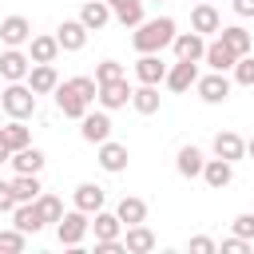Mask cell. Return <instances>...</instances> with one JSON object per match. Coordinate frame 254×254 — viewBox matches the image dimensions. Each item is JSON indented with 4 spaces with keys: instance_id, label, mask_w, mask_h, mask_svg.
<instances>
[{
    "instance_id": "obj_1",
    "label": "cell",
    "mask_w": 254,
    "mask_h": 254,
    "mask_svg": "<svg viewBox=\"0 0 254 254\" xmlns=\"http://www.w3.org/2000/svg\"><path fill=\"white\" fill-rule=\"evenodd\" d=\"M95 91H99V83L91 75H75L67 83H56V107L67 119H83V111L95 103Z\"/></svg>"
},
{
    "instance_id": "obj_2",
    "label": "cell",
    "mask_w": 254,
    "mask_h": 254,
    "mask_svg": "<svg viewBox=\"0 0 254 254\" xmlns=\"http://www.w3.org/2000/svg\"><path fill=\"white\" fill-rule=\"evenodd\" d=\"M171 40H175V20L171 16L143 20V24H135V36H131L135 52H163Z\"/></svg>"
},
{
    "instance_id": "obj_3",
    "label": "cell",
    "mask_w": 254,
    "mask_h": 254,
    "mask_svg": "<svg viewBox=\"0 0 254 254\" xmlns=\"http://www.w3.org/2000/svg\"><path fill=\"white\" fill-rule=\"evenodd\" d=\"M0 107H4L12 119H32V115H36V91H32L24 79H16V83H8V87H4Z\"/></svg>"
},
{
    "instance_id": "obj_4",
    "label": "cell",
    "mask_w": 254,
    "mask_h": 254,
    "mask_svg": "<svg viewBox=\"0 0 254 254\" xmlns=\"http://www.w3.org/2000/svg\"><path fill=\"white\" fill-rule=\"evenodd\" d=\"M87 230H91V222H87L83 210H67V214H60V222H56V234H60L64 246H79Z\"/></svg>"
},
{
    "instance_id": "obj_5",
    "label": "cell",
    "mask_w": 254,
    "mask_h": 254,
    "mask_svg": "<svg viewBox=\"0 0 254 254\" xmlns=\"http://www.w3.org/2000/svg\"><path fill=\"white\" fill-rule=\"evenodd\" d=\"M194 87H198V99H202V103H226V99H230V79H226V71H210V75L194 79Z\"/></svg>"
},
{
    "instance_id": "obj_6",
    "label": "cell",
    "mask_w": 254,
    "mask_h": 254,
    "mask_svg": "<svg viewBox=\"0 0 254 254\" xmlns=\"http://www.w3.org/2000/svg\"><path fill=\"white\" fill-rule=\"evenodd\" d=\"M95 99L103 103V111H115V107H127L131 103V83L119 75V79H107V83H99V91H95Z\"/></svg>"
},
{
    "instance_id": "obj_7",
    "label": "cell",
    "mask_w": 254,
    "mask_h": 254,
    "mask_svg": "<svg viewBox=\"0 0 254 254\" xmlns=\"http://www.w3.org/2000/svg\"><path fill=\"white\" fill-rule=\"evenodd\" d=\"M171 44H175V56H179V60H190V64H198L202 52H206V40H202L194 28H190V32H175Z\"/></svg>"
},
{
    "instance_id": "obj_8",
    "label": "cell",
    "mask_w": 254,
    "mask_h": 254,
    "mask_svg": "<svg viewBox=\"0 0 254 254\" xmlns=\"http://www.w3.org/2000/svg\"><path fill=\"white\" fill-rule=\"evenodd\" d=\"M194 79H198V64H190V60L171 64L167 75H163V83H167L171 91H187V87H194Z\"/></svg>"
},
{
    "instance_id": "obj_9",
    "label": "cell",
    "mask_w": 254,
    "mask_h": 254,
    "mask_svg": "<svg viewBox=\"0 0 254 254\" xmlns=\"http://www.w3.org/2000/svg\"><path fill=\"white\" fill-rule=\"evenodd\" d=\"M0 40H4L8 48L28 44V40H32V24H28V16H8V20H0Z\"/></svg>"
},
{
    "instance_id": "obj_10",
    "label": "cell",
    "mask_w": 254,
    "mask_h": 254,
    "mask_svg": "<svg viewBox=\"0 0 254 254\" xmlns=\"http://www.w3.org/2000/svg\"><path fill=\"white\" fill-rule=\"evenodd\" d=\"M28 67H32V60H28L20 48H8V52L0 56V75H4L8 83H16V79H28Z\"/></svg>"
},
{
    "instance_id": "obj_11",
    "label": "cell",
    "mask_w": 254,
    "mask_h": 254,
    "mask_svg": "<svg viewBox=\"0 0 254 254\" xmlns=\"http://www.w3.org/2000/svg\"><path fill=\"white\" fill-rule=\"evenodd\" d=\"M135 75H139V83H163L167 64L159 60V52H139V60H135Z\"/></svg>"
},
{
    "instance_id": "obj_12",
    "label": "cell",
    "mask_w": 254,
    "mask_h": 254,
    "mask_svg": "<svg viewBox=\"0 0 254 254\" xmlns=\"http://www.w3.org/2000/svg\"><path fill=\"white\" fill-rule=\"evenodd\" d=\"M83 127H79V135L87 139V143H103V139H111V119H107V111H83V119H79Z\"/></svg>"
},
{
    "instance_id": "obj_13",
    "label": "cell",
    "mask_w": 254,
    "mask_h": 254,
    "mask_svg": "<svg viewBox=\"0 0 254 254\" xmlns=\"http://www.w3.org/2000/svg\"><path fill=\"white\" fill-rule=\"evenodd\" d=\"M56 44H60L64 52H79V48L87 44V28H83L79 20H64V24L56 28Z\"/></svg>"
},
{
    "instance_id": "obj_14",
    "label": "cell",
    "mask_w": 254,
    "mask_h": 254,
    "mask_svg": "<svg viewBox=\"0 0 254 254\" xmlns=\"http://www.w3.org/2000/svg\"><path fill=\"white\" fill-rule=\"evenodd\" d=\"M127 147L123 143H111V139H103L99 143V167L103 171H111V175H119V171H127Z\"/></svg>"
},
{
    "instance_id": "obj_15",
    "label": "cell",
    "mask_w": 254,
    "mask_h": 254,
    "mask_svg": "<svg viewBox=\"0 0 254 254\" xmlns=\"http://www.w3.org/2000/svg\"><path fill=\"white\" fill-rule=\"evenodd\" d=\"M103 198H107V190H103L99 183H79V187H75V210H83V214L103 210Z\"/></svg>"
},
{
    "instance_id": "obj_16",
    "label": "cell",
    "mask_w": 254,
    "mask_h": 254,
    "mask_svg": "<svg viewBox=\"0 0 254 254\" xmlns=\"http://www.w3.org/2000/svg\"><path fill=\"white\" fill-rule=\"evenodd\" d=\"M12 222H16V230H24V234H40L48 222L40 218V210H36V202H16L12 206Z\"/></svg>"
},
{
    "instance_id": "obj_17",
    "label": "cell",
    "mask_w": 254,
    "mask_h": 254,
    "mask_svg": "<svg viewBox=\"0 0 254 254\" xmlns=\"http://www.w3.org/2000/svg\"><path fill=\"white\" fill-rule=\"evenodd\" d=\"M107 20H111V8H107V0H83V8H79V24H83L87 32H99Z\"/></svg>"
},
{
    "instance_id": "obj_18",
    "label": "cell",
    "mask_w": 254,
    "mask_h": 254,
    "mask_svg": "<svg viewBox=\"0 0 254 254\" xmlns=\"http://www.w3.org/2000/svg\"><path fill=\"white\" fill-rule=\"evenodd\" d=\"M202 179H206V187L222 190V187H230V179H234V163H226V159H206V163H202Z\"/></svg>"
},
{
    "instance_id": "obj_19",
    "label": "cell",
    "mask_w": 254,
    "mask_h": 254,
    "mask_svg": "<svg viewBox=\"0 0 254 254\" xmlns=\"http://www.w3.org/2000/svg\"><path fill=\"white\" fill-rule=\"evenodd\" d=\"M56 83H60V75H56V67H52V64H36V67H28V87H32L36 95L56 91Z\"/></svg>"
},
{
    "instance_id": "obj_20",
    "label": "cell",
    "mask_w": 254,
    "mask_h": 254,
    "mask_svg": "<svg viewBox=\"0 0 254 254\" xmlns=\"http://www.w3.org/2000/svg\"><path fill=\"white\" fill-rule=\"evenodd\" d=\"M214 155L226 159V163H234V159L246 155V139H238L234 131H218V135H214Z\"/></svg>"
},
{
    "instance_id": "obj_21",
    "label": "cell",
    "mask_w": 254,
    "mask_h": 254,
    "mask_svg": "<svg viewBox=\"0 0 254 254\" xmlns=\"http://www.w3.org/2000/svg\"><path fill=\"white\" fill-rule=\"evenodd\" d=\"M143 4H147V0H107L111 16H115L119 24H127V28L143 24Z\"/></svg>"
},
{
    "instance_id": "obj_22",
    "label": "cell",
    "mask_w": 254,
    "mask_h": 254,
    "mask_svg": "<svg viewBox=\"0 0 254 254\" xmlns=\"http://www.w3.org/2000/svg\"><path fill=\"white\" fill-rule=\"evenodd\" d=\"M190 28H194L198 36H206V32H218V28H222V16H218L210 4H202V0H198V4H194V12H190Z\"/></svg>"
},
{
    "instance_id": "obj_23",
    "label": "cell",
    "mask_w": 254,
    "mask_h": 254,
    "mask_svg": "<svg viewBox=\"0 0 254 254\" xmlns=\"http://www.w3.org/2000/svg\"><path fill=\"white\" fill-rule=\"evenodd\" d=\"M16 171H24V175H40L44 171V151H36L32 143L28 147H20V151H12V159H8Z\"/></svg>"
},
{
    "instance_id": "obj_24",
    "label": "cell",
    "mask_w": 254,
    "mask_h": 254,
    "mask_svg": "<svg viewBox=\"0 0 254 254\" xmlns=\"http://www.w3.org/2000/svg\"><path fill=\"white\" fill-rule=\"evenodd\" d=\"M202 151L198 147H179V155H175V167H179V175L183 179H198L202 175Z\"/></svg>"
},
{
    "instance_id": "obj_25",
    "label": "cell",
    "mask_w": 254,
    "mask_h": 254,
    "mask_svg": "<svg viewBox=\"0 0 254 254\" xmlns=\"http://www.w3.org/2000/svg\"><path fill=\"white\" fill-rule=\"evenodd\" d=\"M115 214H119V222H123V226L147 222V202H143V198H135V194H123V198H119V206H115Z\"/></svg>"
},
{
    "instance_id": "obj_26",
    "label": "cell",
    "mask_w": 254,
    "mask_h": 254,
    "mask_svg": "<svg viewBox=\"0 0 254 254\" xmlns=\"http://www.w3.org/2000/svg\"><path fill=\"white\" fill-rule=\"evenodd\" d=\"M123 246H127V254H147V250H155V234H151L143 222H135V226H127Z\"/></svg>"
},
{
    "instance_id": "obj_27",
    "label": "cell",
    "mask_w": 254,
    "mask_h": 254,
    "mask_svg": "<svg viewBox=\"0 0 254 254\" xmlns=\"http://www.w3.org/2000/svg\"><path fill=\"white\" fill-rule=\"evenodd\" d=\"M56 56H60L56 36H32V48H28V60L32 64H52Z\"/></svg>"
},
{
    "instance_id": "obj_28",
    "label": "cell",
    "mask_w": 254,
    "mask_h": 254,
    "mask_svg": "<svg viewBox=\"0 0 254 254\" xmlns=\"http://www.w3.org/2000/svg\"><path fill=\"white\" fill-rule=\"evenodd\" d=\"M202 60H206V64H210L214 71H230L238 56H234V52H230V48H226L222 40H214V44H206V52H202Z\"/></svg>"
},
{
    "instance_id": "obj_29",
    "label": "cell",
    "mask_w": 254,
    "mask_h": 254,
    "mask_svg": "<svg viewBox=\"0 0 254 254\" xmlns=\"http://www.w3.org/2000/svg\"><path fill=\"white\" fill-rule=\"evenodd\" d=\"M131 103H135L139 115H155V111H159V83H143V87H135V91H131Z\"/></svg>"
},
{
    "instance_id": "obj_30",
    "label": "cell",
    "mask_w": 254,
    "mask_h": 254,
    "mask_svg": "<svg viewBox=\"0 0 254 254\" xmlns=\"http://www.w3.org/2000/svg\"><path fill=\"white\" fill-rule=\"evenodd\" d=\"M40 190H44V187H40V175H24V171H16V179H12V194H16V202H36Z\"/></svg>"
},
{
    "instance_id": "obj_31",
    "label": "cell",
    "mask_w": 254,
    "mask_h": 254,
    "mask_svg": "<svg viewBox=\"0 0 254 254\" xmlns=\"http://www.w3.org/2000/svg\"><path fill=\"white\" fill-rule=\"evenodd\" d=\"M91 230H95V242H103V238H119V234H123V222H119V214H111V210H95Z\"/></svg>"
},
{
    "instance_id": "obj_32",
    "label": "cell",
    "mask_w": 254,
    "mask_h": 254,
    "mask_svg": "<svg viewBox=\"0 0 254 254\" xmlns=\"http://www.w3.org/2000/svg\"><path fill=\"white\" fill-rule=\"evenodd\" d=\"M218 40H222L234 56H250V32H246V28H238V24H234V28H218Z\"/></svg>"
},
{
    "instance_id": "obj_33",
    "label": "cell",
    "mask_w": 254,
    "mask_h": 254,
    "mask_svg": "<svg viewBox=\"0 0 254 254\" xmlns=\"http://www.w3.org/2000/svg\"><path fill=\"white\" fill-rule=\"evenodd\" d=\"M0 139H4L12 151H20V147H28V143H32V131L24 127V119H12V123H4V127H0Z\"/></svg>"
},
{
    "instance_id": "obj_34",
    "label": "cell",
    "mask_w": 254,
    "mask_h": 254,
    "mask_svg": "<svg viewBox=\"0 0 254 254\" xmlns=\"http://www.w3.org/2000/svg\"><path fill=\"white\" fill-rule=\"evenodd\" d=\"M36 210H40V218H44V222H60L64 202H60L56 194H36Z\"/></svg>"
},
{
    "instance_id": "obj_35",
    "label": "cell",
    "mask_w": 254,
    "mask_h": 254,
    "mask_svg": "<svg viewBox=\"0 0 254 254\" xmlns=\"http://www.w3.org/2000/svg\"><path fill=\"white\" fill-rule=\"evenodd\" d=\"M24 246H28V234L24 230H16V226L12 230H0V254H20Z\"/></svg>"
},
{
    "instance_id": "obj_36",
    "label": "cell",
    "mask_w": 254,
    "mask_h": 254,
    "mask_svg": "<svg viewBox=\"0 0 254 254\" xmlns=\"http://www.w3.org/2000/svg\"><path fill=\"white\" fill-rule=\"evenodd\" d=\"M234 83L254 87V56H238L234 60Z\"/></svg>"
},
{
    "instance_id": "obj_37",
    "label": "cell",
    "mask_w": 254,
    "mask_h": 254,
    "mask_svg": "<svg viewBox=\"0 0 254 254\" xmlns=\"http://www.w3.org/2000/svg\"><path fill=\"white\" fill-rule=\"evenodd\" d=\"M119 75H123V64H115V60L95 64V83H107V79H119Z\"/></svg>"
},
{
    "instance_id": "obj_38",
    "label": "cell",
    "mask_w": 254,
    "mask_h": 254,
    "mask_svg": "<svg viewBox=\"0 0 254 254\" xmlns=\"http://www.w3.org/2000/svg\"><path fill=\"white\" fill-rule=\"evenodd\" d=\"M214 250H218L214 238H206V234H194L190 238V254H214Z\"/></svg>"
},
{
    "instance_id": "obj_39",
    "label": "cell",
    "mask_w": 254,
    "mask_h": 254,
    "mask_svg": "<svg viewBox=\"0 0 254 254\" xmlns=\"http://www.w3.org/2000/svg\"><path fill=\"white\" fill-rule=\"evenodd\" d=\"M234 234L238 238H254V214H238L234 218Z\"/></svg>"
},
{
    "instance_id": "obj_40",
    "label": "cell",
    "mask_w": 254,
    "mask_h": 254,
    "mask_svg": "<svg viewBox=\"0 0 254 254\" xmlns=\"http://www.w3.org/2000/svg\"><path fill=\"white\" fill-rule=\"evenodd\" d=\"M218 250H226V254H246V250H250V238H238V234H234V238H226Z\"/></svg>"
},
{
    "instance_id": "obj_41",
    "label": "cell",
    "mask_w": 254,
    "mask_h": 254,
    "mask_svg": "<svg viewBox=\"0 0 254 254\" xmlns=\"http://www.w3.org/2000/svg\"><path fill=\"white\" fill-rule=\"evenodd\" d=\"M12 206H16V194H12V183H4V179H0V214H4V210H12Z\"/></svg>"
},
{
    "instance_id": "obj_42",
    "label": "cell",
    "mask_w": 254,
    "mask_h": 254,
    "mask_svg": "<svg viewBox=\"0 0 254 254\" xmlns=\"http://www.w3.org/2000/svg\"><path fill=\"white\" fill-rule=\"evenodd\" d=\"M234 12L238 16H254V0H234Z\"/></svg>"
},
{
    "instance_id": "obj_43",
    "label": "cell",
    "mask_w": 254,
    "mask_h": 254,
    "mask_svg": "<svg viewBox=\"0 0 254 254\" xmlns=\"http://www.w3.org/2000/svg\"><path fill=\"white\" fill-rule=\"evenodd\" d=\"M8 159H12V147H8L4 139H0V163H8Z\"/></svg>"
},
{
    "instance_id": "obj_44",
    "label": "cell",
    "mask_w": 254,
    "mask_h": 254,
    "mask_svg": "<svg viewBox=\"0 0 254 254\" xmlns=\"http://www.w3.org/2000/svg\"><path fill=\"white\" fill-rule=\"evenodd\" d=\"M246 155H254V135H250V139H246Z\"/></svg>"
},
{
    "instance_id": "obj_45",
    "label": "cell",
    "mask_w": 254,
    "mask_h": 254,
    "mask_svg": "<svg viewBox=\"0 0 254 254\" xmlns=\"http://www.w3.org/2000/svg\"><path fill=\"white\" fill-rule=\"evenodd\" d=\"M194 4H198V0H194Z\"/></svg>"
}]
</instances>
